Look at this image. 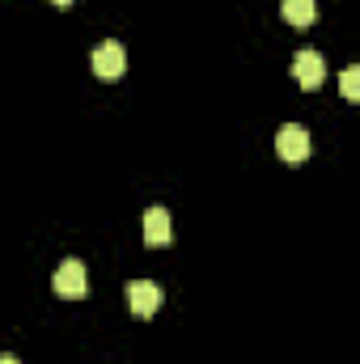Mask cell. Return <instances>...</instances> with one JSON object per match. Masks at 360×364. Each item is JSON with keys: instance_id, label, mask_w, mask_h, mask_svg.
<instances>
[{"instance_id": "3", "label": "cell", "mask_w": 360, "mask_h": 364, "mask_svg": "<svg viewBox=\"0 0 360 364\" xmlns=\"http://www.w3.org/2000/svg\"><path fill=\"white\" fill-rule=\"evenodd\" d=\"M162 301H166L162 284H153V279H132L127 284V305H132L136 318H153L162 309Z\"/></svg>"}, {"instance_id": "6", "label": "cell", "mask_w": 360, "mask_h": 364, "mask_svg": "<svg viewBox=\"0 0 360 364\" xmlns=\"http://www.w3.org/2000/svg\"><path fill=\"white\" fill-rule=\"evenodd\" d=\"M170 237H174V229H170V212H166V208H149V212H144V246L157 250V246H166Z\"/></svg>"}, {"instance_id": "4", "label": "cell", "mask_w": 360, "mask_h": 364, "mask_svg": "<svg viewBox=\"0 0 360 364\" xmlns=\"http://www.w3.org/2000/svg\"><path fill=\"white\" fill-rule=\"evenodd\" d=\"M275 153H280L284 161H305V157H309V132H305L301 123H284V127L275 132Z\"/></svg>"}, {"instance_id": "10", "label": "cell", "mask_w": 360, "mask_h": 364, "mask_svg": "<svg viewBox=\"0 0 360 364\" xmlns=\"http://www.w3.org/2000/svg\"><path fill=\"white\" fill-rule=\"evenodd\" d=\"M51 4H73V0H51Z\"/></svg>"}, {"instance_id": "2", "label": "cell", "mask_w": 360, "mask_h": 364, "mask_svg": "<svg viewBox=\"0 0 360 364\" xmlns=\"http://www.w3.org/2000/svg\"><path fill=\"white\" fill-rule=\"evenodd\" d=\"M90 64L102 81H119V77L127 73V51H123L119 38H106V43H97V51H93Z\"/></svg>"}, {"instance_id": "1", "label": "cell", "mask_w": 360, "mask_h": 364, "mask_svg": "<svg viewBox=\"0 0 360 364\" xmlns=\"http://www.w3.org/2000/svg\"><path fill=\"white\" fill-rule=\"evenodd\" d=\"M51 288H55V296L81 301V296L90 292V275H85V263H81V259H68V263H60V267H55V275H51Z\"/></svg>"}, {"instance_id": "7", "label": "cell", "mask_w": 360, "mask_h": 364, "mask_svg": "<svg viewBox=\"0 0 360 364\" xmlns=\"http://www.w3.org/2000/svg\"><path fill=\"white\" fill-rule=\"evenodd\" d=\"M280 13H284L288 26H309L314 21V0H284Z\"/></svg>"}, {"instance_id": "9", "label": "cell", "mask_w": 360, "mask_h": 364, "mask_svg": "<svg viewBox=\"0 0 360 364\" xmlns=\"http://www.w3.org/2000/svg\"><path fill=\"white\" fill-rule=\"evenodd\" d=\"M0 364H21V360H13V356H0Z\"/></svg>"}, {"instance_id": "5", "label": "cell", "mask_w": 360, "mask_h": 364, "mask_svg": "<svg viewBox=\"0 0 360 364\" xmlns=\"http://www.w3.org/2000/svg\"><path fill=\"white\" fill-rule=\"evenodd\" d=\"M292 81H297L301 90H318V85L327 81L322 55H318V51H297V55H292Z\"/></svg>"}, {"instance_id": "8", "label": "cell", "mask_w": 360, "mask_h": 364, "mask_svg": "<svg viewBox=\"0 0 360 364\" xmlns=\"http://www.w3.org/2000/svg\"><path fill=\"white\" fill-rule=\"evenodd\" d=\"M339 90H344V97H348V102H356V97H360V68H356V64H352V68H344Z\"/></svg>"}]
</instances>
